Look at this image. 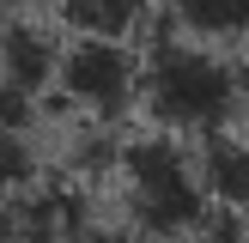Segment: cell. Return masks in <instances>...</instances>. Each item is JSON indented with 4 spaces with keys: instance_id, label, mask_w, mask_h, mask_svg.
<instances>
[{
    "instance_id": "cell-1",
    "label": "cell",
    "mask_w": 249,
    "mask_h": 243,
    "mask_svg": "<svg viewBox=\"0 0 249 243\" xmlns=\"http://www.w3.org/2000/svg\"><path fill=\"white\" fill-rule=\"evenodd\" d=\"M116 213L140 243H201L213 237L219 207L201 176V146L164 128L122 140L116 158Z\"/></svg>"
},
{
    "instance_id": "cell-2",
    "label": "cell",
    "mask_w": 249,
    "mask_h": 243,
    "mask_svg": "<svg viewBox=\"0 0 249 243\" xmlns=\"http://www.w3.org/2000/svg\"><path fill=\"white\" fill-rule=\"evenodd\" d=\"M140 116L146 128H164L177 140H213V134L243 122V79L237 55H225L219 43L182 31H158L146 43V79H140Z\"/></svg>"
},
{
    "instance_id": "cell-3",
    "label": "cell",
    "mask_w": 249,
    "mask_h": 243,
    "mask_svg": "<svg viewBox=\"0 0 249 243\" xmlns=\"http://www.w3.org/2000/svg\"><path fill=\"white\" fill-rule=\"evenodd\" d=\"M140 79H146V49L116 43V36H67L55 97L73 109V122L122 128L140 109Z\"/></svg>"
},
{
    "instance_id": "cell-4",
    "label": "cell",
    "mask_w": 249,
    "mask_h": 243,
    "mask_svg": "<svg viewBox=\"0 0 249 243\" xmlns=\"http://www.w3.org/2000/svg\"><path fill=\"white\" fill-rule=\"evenodd\" d=\"M67 36L49 12H0V79H12L31 104H43L61 79Z\"/></svg>"
},
{
    "instance_id": "cell-5",
    "label": "cell",
    "mask_w": 249,
    "mask_h": 243,
    "mask_svg": "<svg viewBox=\"0 0 249 243\" xmlns=\"http://www.w3.org/2000/svg\"><path fill=\"white\" fill-rule=\"evenodd\" d=\"M91 207L73 182H36L18 201V243H85L91 237Z\"/></svg>"
},
{
    "instance_id": "cell-6",
    "label": "cell",
    "mask_w": 249,
    "mask_h": 243,
    "mask_svg": "<svg viewBox=\"0 0 249 243\" xmlns=\"http://www.w3.org/2000/svg\"><path fill=\"white\" fill-rule=\"evenodd\" d=\"M158 6L164 0H43V12L67 36H116V43H140Z\"/></svg>"
},
{
    "instance_id": "cell-7",
    "label": "cell",
    "mask_w": 249,
    "mask_h": 243,
    "mask_svg": "<svg viewBox=\"0 0 249 243\" xmlns=\"http://www.w3.org/2000/svg\"><path fill=\"white\" fill-rule=\"evenodd\" d=\"M201 176H207L219 219H249V134L243 128L201 140Z\"/></svg>"
},
{
    "instance_id": "cell-8",
    "label": "cell",
    "mask_w": 249,
    "mask_h": 243,
    "mask_svg": "<svg viewBox=\"0 0 249 243\" xmlns=\"http://www.w3.org/2000/svg\"><path fill=\"white\" fill-rule=\"evenodd\" d=\"M164 24L201 43L237 49L249 43V0H164Z\"/></svg>"
},
{
    "instance_id": "cell-9",
    "label": "cell",
    "mask_w": 249,
    "mask_h": 243,
    "mask_svg": "<svg viewBox=\"0 0 249 243\" xmlns=\"http://www.w3.org/2000/svg\"><path fill=\"white\" fill-rule=\"evenodd\" d=\"M43 182V152H36L31 128L0 122V201H24Z\"/></svg>"
},
{
    "instance_id": "cell-10",
    "label": "cell",
    "mask_w": 249,
    "mask_h": 243,
    "mask_svg": "<svg viewBox=\"0 0 249 243\" xmlns=\"http://www.w3.org/2000/svg\"><path fill=\"white\" fill-rule=\"evenodd\" d=\"M31 109H36V104L18 91V85L0 79V122H12V128H31Z\"/></svg>"
},
{
    "instance_id": "cell-11",
    "label": "cell",
    "mask_w": 249,
    "mask_h": 243,
    "mask_svg": "<svg viewBox=\"0 0 249 243\" xmlns=\"http://www.w3.org/2000/svg\"><path fill=\"white\" fill-rule=\"evenodd\" d=\"M237 79H243V116H249V43H237Z\"/></svg>"
},
{
    "instance_id": "cell-12",
    "label": "cell",
    "mask_w": 249,
    "mask_h": 243,
    "mask_svg": "<svg viewBox=\"0 0 249 243\" xmlns=\"http://www.w3.org/2000/svg\"><path fill=\"white\" fill-rule=\"evenodd\" d=\"M207 243H249V225H237V219H231V225L219 231V237H207Z\"/></svg>"
}]
</instances>
